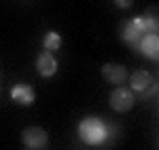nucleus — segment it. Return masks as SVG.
Listing matches in <instances>:
<instances>
[{"label":"nucleus","mask_w":159,"mask_h":150,"mask_svg":"<svg viewBox=\"0 0 159 150\" xmlns=\"http://www.w3.org/2000/svg\"><path fill=\"white\" fill-rule=\"evenodd\" d=\"M79 135H81V139L87 142V144H100L102 139L106 138V125H104L100 118L89 116V118H85V121L79 125Z\"/></svg>","instance_id":"1"},{"label":"nucleus","mask_w":159,"mask_h":150,"mask_svg":"<svg viewBox=\"0 0 159 150\" xmlns=\"http://www.w3.org/2000/svg\"><path fill=\"white\" fill-rule=\"evenodd\" d=\"M110 106L117 112H127L134 106V93L127 89H115L110 93Z\"/></svg>","instance_id":"2"},{"label":"nucleus","mask_w":159,"mask_h":150,"mask_svg":"<svg viewBox=\"0 0 159 150\" xmlns=\"http://www.w3.org/2000/svg\"><path fill=\"white\" fill-rule=\"evenodd\" d=\"M24 144L30 148H43L47 144V131L40 127H28L24 131Z\"/></svg>","instance_id":"3"},{"label":"nucleus","mask_w":159,"mask_h":150,"mask_svg":"<svg viewBox=\"0 0 159 150\" xmlns=\"http://www.w3.org/2000/svg\"><path fill=\"white\" fill-rule=\"evenodd\" d=\"M136 49L142 51L147 57H151V59H157L159 55V36L157 34H147V36L140 38V42L136 45Z\"/></svg>","instance_id":"4"},{"label":"nucleus","mask_w":159,"mask_h":150,"mask_svg":"<svg viewBox=\"0 0 159 150\" xmlns=\"http://www.w3.org/2000/svg\"><path fill=\"white\" fill-rule=\"evenodd\" d=\"M102 74L106 76V80L112 83V85H121V83H125V78H127L125 68L119 66V63H106L102 68Z\"/></svg>","instance_id":"5"},{"label":"nucleus","mask_w":159,"mask_h":150,"mask_svg":"<svg viewBox=\"0 0 159 150\" xmlns=\"http://www.w3.org/2000/svg\"><path fill=\"white\" fill-rule=\"evenodd\" d=\"M36 70H38L43 76H53V74H55V70H57V62L53 59V55H51L49 51L38 55V59H36Z\"/></svg>","instance_id":"6"},{"label":"nucleus","mask_w":159,"mask_h":150,"mask_svg":"<svg viewBox=\"0 0 159 150\" xmlns=\"http://www.w3.org/2000/svg\"><path fill=\"white\" fill-rule=\"evenodd\" d=\"M11 97L17 101V104L28 106V104L34 101V89L30 87V85H15L13 91H11Z\"/></svg>","instance_id":"7"},{"label":"nucleus","mask_w":159,"mask_h":150,"mask_svg":"<svg viewBox=\"0 0 159 150\" xmlns=\"http://www.w3.org/2000/svg\"><path fill=\"white\" fill-rule=\"evenodd\" d=\"M121 36H123L125 42H132L136 47V45L140 42V38H142V32L134 25V21H127V24H123V28H121Z\"/></svg>","instance_id":"8"},{"label":"nucleus","mask_w":159,"mask_h":150,"mask_svg":"<svg viewBox=\"0 0 159 150\" xmlns=\"http://www.w3.org/2000/svg\"><path fill=\"white\" fill-rule=\"evenodd\" d=\"M151 83H153V78L147 70H138L132 74V89H136V91H144Z\"/></svg>","instance_id":"9"},{"label":"nucleus","mask_w":159,"mask_h":150,"mask_svg":"<svg viewBox=\"0 0 159 150\" xmlns=\"http://www.w3.org/2000/svg\"><path fill=\"white\" fill-rule=\"evenodd\" d=\"M142 32L157 34V17H155V11H151L147 17H142Z\"/></svg>","instance_id":"10"},{"label":"nucleus","mask_w":159,"mask_h":150,"mask_svg":"<svg viewBox=\"0 0 159 150\" xmlns=\"http://www.w3.org/2000/svg\"><path fill=\"white\" fill-rule=\"evenodd\" d=\"M60 45H61V38H60L57 32H49V34L45 36V49H47V51L60 49Z\"/></svg>","instance_id":"11"},{"label":"nucleus","mask_w":159,"mask_h":150,"mask_svg":"<svg viewBox=\"0 0 159 150\" xmlns=\"http://www.w3.org/2000/svg\"><path fill=\"white\" fill-rule=\"evenodd\" d=\"M142 93H144V97H153V95L157 93V85H155V83H151V85H148Z\"/></svg>","instance_id":"12"},{"label":"nucleus","mask_w":159,"mask_h":150,"mask_svg":"<svg viewBox=\"0 0 159 150\" xmlns=\"http://www.w3.org/2000/svg\"><path fill=\"white\" fill-rule=\"evenodd\" d=\"M132 2H134V0H115V4H117V6H121V9H129V6H132Z\"/></svg>","instance_id":"13"}]
</instances>
